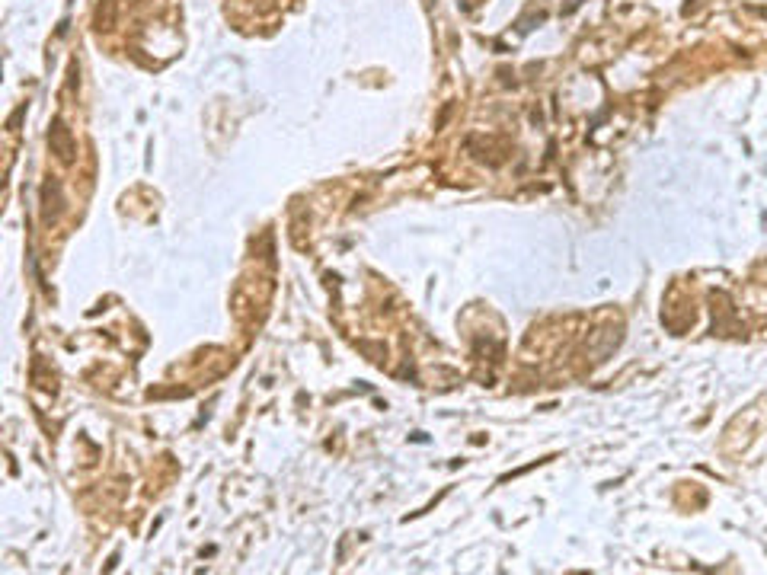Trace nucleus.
I'll list each match as a JSON object with an SVG mask.
<instances>
[{"instance_id": "1", "label": "nucleus", "mask_w": 767, "mask_h": 575, "mask_svg": "<svg viewBox=\"0 0 767 575\" xmlns=\"http://www.w3.org/2000/svg\"><path fill=\"white\" fill-rule=\"evenodd\" d=\"M426 3H432V0H426Z\"/></svg>"}]
</instances>
